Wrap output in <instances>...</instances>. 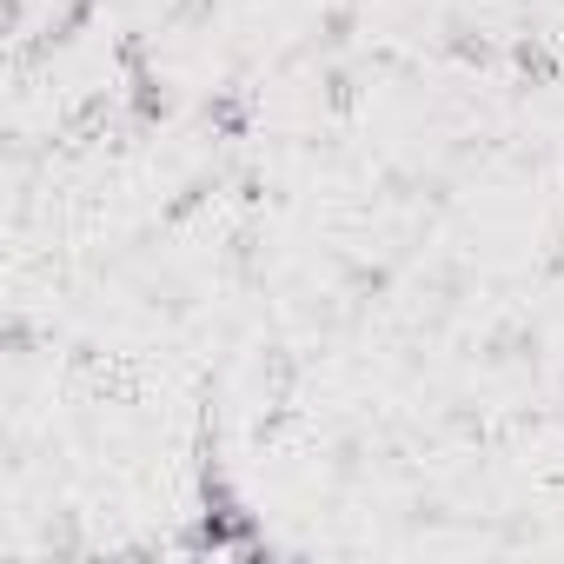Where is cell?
<instances>
[{
	"label": "cell",
	"mask_w": 564,
	"mask_h": 564,
	"mask_svg": "<svg viewBox=\"0 0 564 564\" xmlns=\"http://www.w3.org/2000/svg\"><path fill=\"white\" fill-rule=\"evenodd\" d=\"M465 67H491V41L485 34H471V28H452V41H445Z\"/></svg>",
	"instance_id": "6"
},
{
	"label": "cell",
	"mask_w": 564,
	"mask_h": 564,
	"mask_svg": "<svg viewBox=\"0 0 564 564\" xmlns=\"http://www.w3.org/2000/svg\"><path fill=\"white\" fill-rule=\"evenodd\" d=\"M213 193H219V173H193V180H186V186H180V199H173V206H166V219H173V226H180V219H186V213H199V206H206V199H213Z\"/></svg>",
	"instance_id": "5"
},
{
	"label": "cell",
	"mask_w": 564,
	"mask_h": 564,
	"mask_svg": "<svg viewBox=\"0 0 564 564\" xmlns=\"http://www.w3.org/2000/svg\"><path fill=\"white\" fill-rule=\"evenodd\" d=\"M127 113L140 120V127H153V120H166L173 113V87L153 74V67H140V74H127Z\"/></svg>",
	"instance_id": "2"
},
{
	"label": "cell",
	"mask_w": 564,
	"mask_h": 564,
	"mask_svg": "<svg viewBox=\"0 0 564 564\" xmlns=\"http://www.w3.org/2000/svg\"><path fill=\"white\" fill-rule=\"evenodd\" d=\"M0 339H8V352H14V359H28V346H34V326H28V319L14 313L8 326H0Z\"/></svg>",
	"instance_id": "9"
},
{
	"label": "cell",
	"mask_w": 564,
	"mask_h": 564,
	"mask_svg": "<svg viewBox=\"0 0 564 564\" xmlns=\"http://www.w3.org/2000/svg\"><path fill=\"white\" fill-rule=\"evenodd\" d=\"M352 293H386V265H372V272L359 265V272H352Z\"/></svg>",
	"instance_id": "13"
},
{
	"label": "cell",
	"mask_w": 564,
	"mask_h": 564,
	"mask_svg": "<svg viewBox=\"0 0 564 564\" xmlns=\"http://www.w3.org/2000/svg\"><path fill=\"white\" fill-rule=\"evenodd\" d=\"M94 8H100V0H67V8L41 28V41H28V61H47V54H61V47H74L80 41V28L94 21Z\"/></svg>",
	"instance_id": "1"
},
{
	"label": "cell",
	"mask_w": 564,
	"mask_h": 564,
	"mask_svg": "<svg viewBox=\"0 0 564 564\" xmlns=\"http://www.w3.org/2000/svg\"><path fill=\"white\" fill-rule=\"evenodd\" d=\"M206 127H213L219 140H246V133H252V107H246V94H239V87L213 94V100H206Z\"/></svg>",
	"instance_id": "3"
},
{
	"label": "cell",
	"mask_w": 564,
	"mask_h": 564,
	"mask_svg": "<svg viewBox=\"0 0 564 564\" xmlns=\"http://www.w3.org/2000/svg\"><path fill=\"white\" fill-rule=\"evenodd\" d=\"M113 61H120V74H140V67H147V34H127Z\"/></svg>",
	"instance_id": "10"
},
{
	"label": "cell",
	"mask_w": 564,
	"mask_h": 564,
	"mask_svg": "<svg viewBox=\"0 0 564 564\" xmlns=\"http://www.w3.org/2000/svg\"><path fill=\"white\" fill-rule=\"evenodd\" d=\"M326 107H333V113L352 107V74H326Z\"/></svg>",
	"instance_id": "11"
},
{
	"label": "cell",
	"mask_w": 564,
	"mask_h": 564,
	"mask_svg": "<svg viewBox=\"0 0 564 564\" xmlns=\"http://www.w3.org/2000/svg\"><path fill=\"white\" fill-rule=\"evenodd\" d=\"M213 14V0H180L173 8V28H193V21H206Z\"/></svg>",
	"instance_id": "12"
},
{
	"label": "cell",
	"mask_w": 564,
	"mask_h": 564,
	"mask_svg": "<svg viewBox=\"0 0 564 564\" xmlns=\"http://www.w3.org/2000/svg\"><path fill=\"white\" fill-rule=\"evenodd\" d=\"M352 28H359V14H352V0H346V8H333V14H326L319 41H326V47H346V41H352Z\"/></svg>",
	"instance_id": "8"
},
{
	"label": "cell",
	"mask_w": 564,
	"mask_h": 564,
	"mask_svg": "<svg viewBox=\"0 0 564 564\" xmlns=\"http://www.w3.org/2000/svg\"><path fill=\"white\" fill-rule=\"evenodd\" d=\"M107 113H113V100L107 94H87L67 120H61V140L67 147H87V140H107Z\"/></svg>",
	"instance_id": "4"
},
{
	"label": "cell",
	"mask_w": 564,
	"mask_h": 564,
	"mask_svg": "<svg viewBox=\"0 0 564 564\" xmlns=\"http://www.w3.org/2000/svg\"><path fill=\"white\" fill-rule=\"evenodd\" d=\"M511 61H518L531 80H551V74H557V61L544 54V41H518V47H511Z\"/></svg>",
	"instance_id": "7"
}]
</instances>
